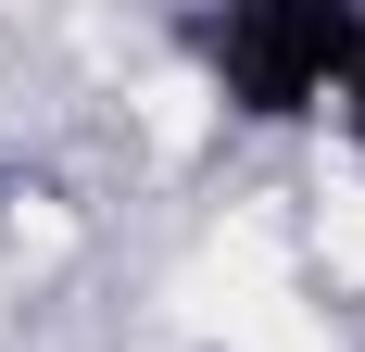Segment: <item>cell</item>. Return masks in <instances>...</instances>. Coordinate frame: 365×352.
I'll use <instances>...</instances> for the list:
<instances>
[{"mask_svg": "<svg viewBox=\"0 0 365 352\" xmlns=\"http://www.w3.org/2000/svg\"><path fill=\"white\" fill-rule=\"evenodd\" d=\"M177 51L240 126H315L365 51V0H215L177 13Z\"/></svg>", "mask_w": 365, "mask_h": 352, "instance_id": "obj_1", "label": "cell"}, {"mask_svg": "<svg viewBox=\"0 0 365 352\" xmlns=\"http://www.w3.org/2000/svg\"><path fill=\"white\" fill-rule=\"evenodd\" d=\"M328 113H340V139H353V164H365V51H353V76H340V101H328Z\"/></svg>", "mask_w": 365, "mask_h": 352, "instance_id": "obj_2", "label": "cell"}, {"mask_svg": "<svg viewBox=\"0 0 365 352\" xmlns=\"http://www.w3.org/2000/svg\"><path fill=\"white\" fill-rule=\"evenodd\" d=\"M0 202H13V164H0Z\"/></svg>", "mask_w": 365, "mask_h": 352, "instance_id": "obj_3", "label": "cell"}]
</instances>
